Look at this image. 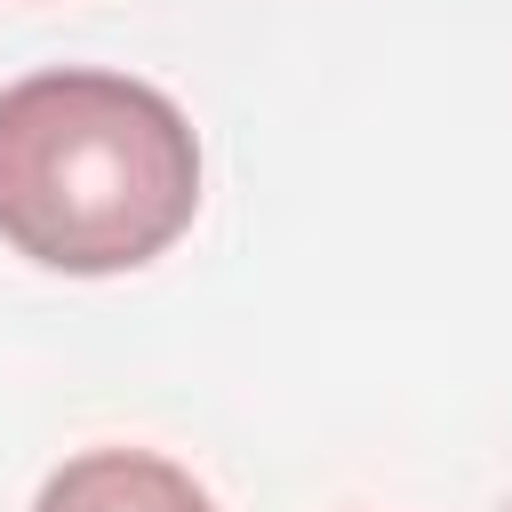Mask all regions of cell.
Instances as JSON below:
<instances>
[{"instance_id": "cell-1", "label": "cell", "mask_w": 512, "mask_h": 512, "mask_svg": "<svg viewBox=\"0 0 512 512\" xmlns=\"http://www.w3.org/2000/svg\"><path fill=\"white\" fill-rule=\"evenodd\" d=\"M200 216L192 120L128 72L56 64L0 88V240L48 272H136Z\"/></svg>"}, {"instance_id": "cell-2", "label": "cell", "mask_w": 512, "mask_h": 512, "mask_svg": "<svg viewBox=\"0 0 512 512\" xmlns=\"http://www.w3.org/2000/svg\"><path fill=\"white\" fill-rule=\"evenodd\" d=\"M32 512H216L208 488L152 448H80L32 496Z\"/></svg>"}]
</instances>
